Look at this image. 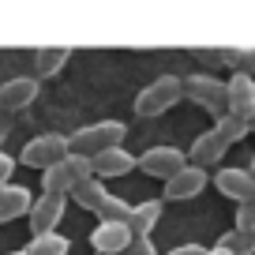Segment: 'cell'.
Instances as JSON below:
<instances>
[{"label": "cell", "instance_id": "cell-21", "mask_svg": "<svg viewBox=\"0 0 255 255\" xmlns=\"http://www.w3.org/2000/svg\"><path fill=\"white\" fill-rule=\"evenodd\" d=\"M214 131H218V135H222L225 139V143H240V139H244L248 135V124H244V120H237V117H229V113H225V117H218L214 120Z\"/></svg>", "mask_w": 255, "mask_h": 255}, {"label": "cell", "instance_id": "cell-18", "mask_svg": "<svg viewBox=\"0 0 255 255\" xmlns=\"http://www.w3.org/2000/svg\"><path fill=\"white\" fill-rule=\"evenodd\" d=\"M68 195H72L75 203H79L83 210H94L98 214V207H102L105 199H109L113 191L105 188V180H98V176H90V180H83V184H75L72 191H68Z\"/></svg>", "mask_w": 255, "mask_h": 255}, {"label": "cell", "instance_id": "cell-5", "mask_svg": "<svg viewBox=\"0 0 255 255\" xmlns=\"http://www.w3.org/2000/svg\"><path fill=\"white\" fill-rule=\"evenodd\" d=\"M184 165H188V154L180 146H150V150L135 154V169H143L146 176H158V180H173Z\"/></svg>", "mask_w": 255, "mask_h": 255}, {"label": "cell", "instance_id": "cell-26", "mask_svg": "<svg viewBox=\"0 0 255 255\" xmlns=\"http://www.w3.org/2000/svg\"><path fill=\"white\" fill-rule=\"evenodd\" d=\"M237 64H240L237 72H244L248 79H252V75H255V49H244V53L237 56Z\"/></svg>", "mask_w": 255, "mask_h": 255}, {"label": "cell", "instance_id": "cell-15", "mask_svg": "<svg viewBox=\"0 0 255 255\" xmlns=\"http://www.w3.org/2000/svg\"><path fill=\"white\" fill-rule=\"evenodd\" d=\"M30 203H34L30 188H23V184H4V188H0V225L11 222V218L30 214Z\"/></svg>", "mask_w": 255, "mask_h": 255}, {"label": "cell", "instance_id": "cell-30", "mask_svg": "<svg viewBox=\"0 0 255 255\" xmlns=\"http://www.w3.org/2000/svg\"><path fill=\"white\" fill-rule=\"evenodd\" d=\"M248 173H252V176H255V158H252V169H248Z\"/></svg>", "mask_w": 255, "mask_h": 255}, {"label": "cell", "instance_id": "cell-29", "mask_svg": "<svg viewBox=\"0 0 255 255\" xmlns=\"http://www.w3.org/2000/svg\"><path fill=\"white\" fill-rule=\"evenodd\" d=\"M248 131H255V117H252V120H248Z\"/></svg>", "mask_w": 255, "mask_h": 255}, {"label": "cell", "instance_id": "cell-32", "mask_svg": "<svg viewBox=\"0 0 255 255\" xmlns=\"http://www.w3.org/2000/svg\"><path fill=\"white\" fill-rule=\"evenodd\" d=\"M252 83H255V75H252Z\"/></svg>", "mask_w": 255, "mask_h": 255}, {"label": "cell", "instance_id": "cell-1", "mask_svg": "<svg viewBox=\"0 0 255 255\" xmlns=\"http://www.w3.org/2000/svg\"><path fill=\"white\" fill-rule=\"evenodd\" d=\"M124 135H128L124 120H98V124L75 128L72 135H68V150L83 154V158H94V154H102V150L124 146Z\"/></svg>", "mask_w": 255, "mask_h": 255}, {"label": "cell", "instance_id": "cell-8", "mask_svg": "<svg viewBox=\"0 0 255 255\" xmlns=\"http://www.w3.org/2000/svg\"><path fill=\"white\" fill-rule=\"evenodd\" d=\"M131 229H128V222H98L94 233H90V248H94V255H124L128 248H131Z\"/></svg>", "mask_w": 255, "mask_h": 255}, {"label": "cell", "instance_id": "cell-25", "mask_svg": "<svg viewBox=\"0 0 255 255\" xmlns=\"http://www.w3.org/2000/svg\"><path fill=\"white\" fill-rule=\"evenodd\" d=\"M11 173H15V158L0 150V188H4V184H11Z\"/></svg>", "mask_w": 255, "mask_h": 255}, {"label": "cell", "instance_id": "cell-9", "mask_svg": "<svg viewBox=\"0 0 255 255\" xmlns=\"http://www.w3.org/2000/svg\"><path fill=\"white\" fill-rule=\"evenodd\" d=\"M225 98H229V117L244 120V124L255 117V83L248 79L244 72L229 75V83H225Z\"/></svg>", "mask_w": 255, "mask_h": 255}, {"label": "cell", "instance_id": "cell-27", "mask_svg": "<svg viewBox=\"0 0 255 255\" xmlns=\"http://www.w3.org/2000/svg\"><path fill=\"white\" fill-rule=\"evenodd\" d=\"M169 255H207V248H203V244H180V248H173Z\"/></svg>", "mask_w": 255, "mask_h": 255}, {"label": "cell", "instance_id": "cell-20", "mask_svg": "<svg viewBox=\"0 0 255 255\" xmlns=\"http://www.w3.org/2000/svg\"><path fill=\"white\" fill-rule=\"evenodd\" d=\"M214 248H222V252H229V255H255V233H237V229H229Z\"/></svg>", "mask_w": 255, "mask_h": 255}, {"label": "cell", "instance_id": "cell-6", "mask_svg": "<svg viewBox=\"0 0 255 255\" xmlns=\"http://www.w3.org/2000/svg\"><path fill=\"white\" fill-rule=\"evenodd\" d=\"M68 139L64 135H34L30 143L23 146V154H19V161H23V165H30V169H41V173H45V169H53L56 161H64L68 158Z\"/></svg>", "mask_w": 255, "mask_h": 255}, {"label": "cell", "instance_id": "cell-17", "mask_svg": "<svg viewBox=\"0 0 255 255\" xmlns=\"http://www.w3.org/2000/svg\"><path fill=\"white\" fill-rule=\"evenodd\" d=\"M158 218H161V203H158V199L135 203V207H131V218H128V229H131V237H150L154 225H158Z\"/></svg>", "mask_w": 255, "mask_h": 255}, {"label": "cell", "instance_id": "cell-7", "mask_svg": "<svg viewBox=\"0 0 255 255\" xmlns=\"http://www.w3.org/2000/svg\"><path fill=\"white\" fill-rule=\"evenodd\" d=\"M64 210H68V195H56V191H41L38 199L30 203V237L41 233H56Z\"/></svg>", "mask_w": 255, "mask_h": 255}, {"label": "cell", "instance_id": "cell-13", "mask_svg": "<svg viewBox=\"0 0 255 255\" xmlns=\"http://www.w3.org/2000/svg\"><path fill=\"white\" fill-rule=\"evenodd\" d=\"M94 176L98 180H109V176H128L135 169V154H128L124 146H113V150H102L94 154Z\"/></svg>", "mask_w": 255, "mask_h": 255}, {"label": "cell", "instance_id": "cell-3", "mask_svg": "<svg viewBox=\"0 0 255 255\" xmlns=\"http://www.w3.org/2000/svg\"><path fill=\"white\" fill-rule=\"evenodd\" d=\"M184 98V87L176 75H158L154 83H146L135 98V113L139 117H161L165 109H173L176 102Z\"/></svg>", "mask_w": 255, "mask_h": 255}, {"label": "cell", "instance_id": "cell-31", "mask_svg": "<svg viewBox=\"0 0 255 255\" xmlns=\"http://www.w3.org/2000/svg\"><path fill=\"white\" fill-rule=\"evenodd\" d=\"M11 255H26V252H11Z\"/></svg>", "mask_w": 255, "mask_h": 255}, {"label": "cell", "instance_id": "cell-22", "mask_svg": "<svg viewBox=\"0 0 255 255\" xmlns=\"http://www.w3.org/2000/svg\"><path fill=\"white\" fill-rule=\"evenodd\" d=\"M98 218H102V222H128V218H131V203H124V199H117V195H109V199L98 207Z\"/></svg>", "mask_w": 255, "mask_h": 255}, {"label": "cell", "instance_id": "cell-19", "mask_svg": "<svg viewBox=\"0 0 255 255\" xmlns=\"http://www.w3.org/2000/svg\"><path fill=\"white\" fill-rule=\"evenodd\" d=\"M68 248H72V240L64 233H41V237H30L26 255H68Z\"/></svg>", "mask_w": 255, "mask_h": 255}, {"label": "cell", "instance_id": "cell-10", "mask_svg": "<svg viewBox=\"0 0 255 255\" xmlns=\"http://www.w3.org/2000/svg\"><path fill=\"white\" fill-rule=\"evenodd\" d=\"M214 188L222 191L225 199L240 203H255V176L248 169H218L214 173Z\"/></svg>", "mask_w": 255, "mask_h": 255}, {"label": "cell", "instance_id": "cell-2", "mask_svg": "<svg viewBox=\"0 0 255 255\" xmlns=\"http://www.w3.org/2000/svg\"><path fill=\"white\" fill-rule=\"evenodd\" d=\"M180 87H184V98H188V102H195L203 113H210L214 120L229 113L225 83H222V79H214V75H203V72H195V75H188V79H180Z\"/></svg>", "mask_w": 255, "mask_h": 255}, {"label": "cell", "instance_id": "cell-14", "mask_svg": "<svg viewBox=\"0 0 255 255\" xmlns=\"http://www.w3.org/2000/svg\"><path fill=\"white\" fill-rule=\"evenodd\" d=\"M38 79L30 75H19V79H8L0 87V109H26V105L38 98Z\"/></svg>", "mask_w": 255, "mask_h": 255}, {"label": "cell", "instance_id": "cell-24", "mask_svg": "<svg viewBox=\"0 0 255 255\" xmlns=\"http://www.w3.org/2000/svg\"><path fill=\"white\" fill-rule=\"evenodd\" d=\"M124 255H158V252H154V240H150V237H135Z\"/></svg>", "mask_w": 255, "mask_h": 255}, {"label": "cell", "instance_id": "cell-4", "mask_svg": "<svg viewBox=\"0 0 255 255\" xmlns=\"http://www.w3.org/2000/svg\"><path fill=\"white\" fill-rule=\"evenodd\" d=\"M90 176H94V161L83 158V154H68L64 161H56L53 169H45V173H41V188H45V191H56V195H68L75 184L90 180Z\"/></svg>", "mask_w": 255, "mask_h": 255}, {"label": "cell", "instance_id": "cell-23", "mask_svg": "<svg viewBox=\"0 0 255 255\" xmlns=\"http://www.w3.org/2000/svg\"><path fill=\"white\" fill-rule=\"evenodd\" d=\"M233 218H237V225H233L237 233H255V203H240Z\"/></svg>", "mask_w": 255, "mask_h": 255}, {"label": "cell", "instance_id": "cell-12", "mask_svg": "<svg viewBox=\"0 0 255 255\" xmlns=\"http://www.w3.org/2000/svg\"><path fill=\"white\" fill-rule=\"evenodd\" d=\"M210 173L207 169H195V165H184L180 173L173 176V180H165V199L173 203H184V199H195L203 188H207Z\"/></svg>", "mask_w": 255, "mask_h": 255}, {"label": "cell", "instance_id": "cell-16", "mask_svg": "<svg viewBox=\"0 0 255 255\" xmlns=\"http://www.w3.org/2000/svg\"><path fill=\"white\" fill-rule=\"evenodd\" d=\"M72 60V49L68 45H41L34 53V79H49L64 68V64Z\"/></svg>", "mask_w": 255, "mask_h": 255}, {"label": "cell", "instance_id": "cell-11", "mask_svg": "<svg viewBox=\"0 0 255 255\" xmlns=\"http://www.w3.org/2000/svg\"><path fill=\"white\" fill-rule=\"evenodd\" d=\"M225 150H229V143H225L222 135H218L214 128H207L203 135H195V143H191V150H188V165H195V169H214L218 161L225 158Z\"/></svg>", "mask_w": 255, "mask_h": 255}, {"label": "cell", "instance_id": "cell-28", "mask_svg": "<svg viewBox=\"0 0 255 255\" xmlns=\"http://www.w3.org/2000/svg\"><path fill=\"white\" fill-rule=\"evenodd\" d=\"M207 255H229V252H222V248H207Z\"/></svg>", "mask_w": 255, "mask_h": 255}]
</instances>
